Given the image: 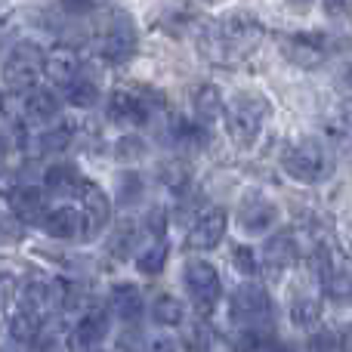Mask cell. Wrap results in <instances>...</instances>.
I'll return each mask as SVG.
<instances>
[{"mask_svg": "<svg viewBox=\"0 0 352 352\" xmlns=\"http://www.w3.org/2000/svg\"><path fill=\"white\" fill-rule=\"evenodd\" d=\"M109 328H111L109 312L102 306H93V309H84V316H80L78 328H74V340L84 349H96L109 337Z\"/></svg>", "mask_w": 352, "mask_h": 352, "instance_id": "ac0fdd59", "label": "cell"}, {"mask_svg": "<svg viewBox=\"0 0 352 352\" xmlns=\"http://www.w3.org/2000/svg\"><path fill=\"white\" fill-rule=\"evenodd\" d=\"M316 275L322 285L324 297L337 306H349L352 303V269L328 244H316Z\"/></svg>", "mask_w": 352, "mask_h": 352, "instance_id": "8992f818", "label": "cell"}, {"mask_svg": "<svg viewBox=\"0 0 352 352\" xmlns=\"http://www.w3.org/2000/svg\"><path fill=\"white\" fill-rule=\"evenodd\" d=\"M56 306H59V287H56V281L31 278L16 294V312H25V316L37 318V322H47V316Z\"/></svg>", "mask_w": 352, "mask_h": 352, "instance_id": "8fae6325", "label": "cell"}, {"mask_svg": "<svg viewBox=\"0 0 352 352\" xmlns=\"http://www.w3.org/2000/svg\"><path fill=\"white\" fill-rule=\"evenodd\" d=\"M152 318L158 324H164V328H179V324L186 322V306H182V300L173 297V294H158V297L152 300Z\"/></svg>", "mask_w": 352, "mask_h": 352, "instance_id": "d4e9b609", "label": "cell"}, {"mask_svg": "<svg viewBox=\"0 0 352 352\" xmlns=\"http://www.w3.org/2000/svg\"><path fill=\"white\" fill-rule=\"evenodd\" d=\"M43 50L31 41H22L10 50V56L3 59V84L10 93H28L37 87V78L43 74Z\"/></svg>", "mask_w": 352, "mask_h": 352, "instance_id": "277c9868", "label": "cell"}, {"mask_svg": "<svg viewBox=\"0 0 352 352\" xmlns=\"http://www.w3.org/2000/svg\"><path fill=\"white\" fill-rule=\"evenodd\" d=\"M334 43L337 37L324 34V31H300V34H287L281 41V56L300 68H316L337 50Z\"/></svg>", "mask_w": 352, "mask_h": 352, "instance_id": "ba28073f", "label": "cell"}, {"mask_svg": "<svg viewBox=\"0 0 352 352\" xmlns=\"http://www.w3.org/2000/svg\"><path fill=\"white\" fill-rule=\"evenodd\" d=\"M0 352H3V349H0Z\"/></svg>", "mask_w": 352, "mask_h": 352, "instance_id": "b9f144b4", "label": "cell"}, {"mask_svg": "<svg viewBox=\"0 0 352 352\" xmlns=\"http://www.w3.org/2000/svg\"><path fill=\"white\" fill-rule=\"evenodd\" d=\"M182 285H186L188 300H192V306L201 316L213 312V306L223 297V278L207 260H188L182 266Z\"/></svg>", "mask_w": 352, "mask_h": 352, "instance_id": "52a82bcc", "label": "cell"}, {"mask_svg": "<svg viewBox=\"0 0 352 352\" xmlns=\"http://www.w3.org/2000/svg\"><path fill=\"white\" fill-rule=\"evenodd\" d=\"M78 198H80V219H84V238L90 241V238H96L109 226L111 204H109V195L99 186H93V182H87L80 188Z\"/></svg>", "mask_w": 352, "mask_h": 352, "instance_id": "5bb4252c", "label": "cell"}, {"mask_svg": "<svg viewBox=\"0 0 352 352\" xmlns=\"http://www.w3.org/2000/svg\"><path fill=\"white\" fill-rule=\"evenodd\" d=\"M10 207H12V217L28 223V226L43 223V217H47V210H50L43 188H34V186L16 188V192L10 195Z\"/></svg>", "mask_w": 352, "mask_h": 352, "instance_id": "2e32d148", "label": "cell"}, {"mask_svg": "<svg viewBox=\"0 0 352 352\" xmlns=\"http://www.w3.org/2000/svg\"><path fill=\"white\" fill-rule=\"evenodd\" d=\"M12 300H16V278L6 272H0V312L10 309Z\"/></svg>", "mask_w": 352, "mask_h": 352, "instance_id": "d590c367", "label": "cell"}, {"mask_svg": "<svg viewBox=\"0 0 352 352\" xmlns=\"http://www.w3.org/2000/svg\"><path fill=\"white\" fill-rule=\"evenodd\" d=\"M229 316L241 331H260L272 318V297L263 285L244 281L229 297Z\"/></svg>", "mask_w": 352, "mask_h": 352, "instance_id": "3957f363", "label": "cell"}, {"mask_svg": "<svg viewBox=\"0 0 352 352\" xmlns=\"http://www.w3.org/2000/svg\"><path fill=\"white\" fill-rule=\"evenodd\" d=\"M16 188H19V186H16V173H12L10 167L0 164V198H10Z\"/></svg>", "mask_w": 352, "mask_h": 352, "instance_id": "8d00e7d4", "label": "cell"}, {"mask_svg": "<svg viewBox=\"0 0 352 352\" xmlns=\"http://www.w3.org/2000/svg\"><path fill=\"white\" fill-rule=\"evenodd\" d=\"M140 195H142V176L136 170H124L118 176V201L133 204V201H140Z\"/></svg>", "mask_w": 352, "mask_h": 352, "instance_id": "d6a6232c", "label": "cell"}, {"mask_svg": "<svg viewBox=\"0 0 352 352\" xmlns=\"http://www.w3.org/2000/svg\"><path fill=\"white\" fill-rule=\"evenodd\" d=\"M161 182H164L167 188H170L173 195H188V167L182 164V161H167L164 167H161Z\"/></svg>", "mask_w": 352, "mask_h": 352, "instance_id": "1f68e13d", "label": "cell"}, {"mask_svg": "<svg viewBox=\"0 0 352 352\" xmlns=\"http://www.w3.org/2000/svg\"><path fill=\"white\" fill-rule=\"evenodd\" d=\"M87 186V179L74 164H53L43 173V188L53 195H80V188Z\"/></svg>", "mask_w": 352, "mask_h": 352, "instance_id": "44dd1931", "label": "cell"}, {"mask_svg": "<svg viewBox=\"0 0 352 352\" xmlns=\"http://www.w3.org/2000/svg\"><path fill=\"white\" fill-rule=\"evenodd\" d=\"M65 102L74 105V109H93V105L99 102V87H96V80H87L84 74H80L74 84L65 87Z\"/></svg>", "mask_w": 352, "mask_h": 352, "instance_id": "83f0119b", "label": "cell"}, {"mask_svg": "<svg viewBox=\"0 0 352 352\" xmlns=\"http://www.w3.org/2000/svg\"><path fill=\"white\" fill-rule=\"evenodd\" d=\"M6 152H10V140H6V136L0 133V161L6 158Z\"/></svg>", "mask_w": 352, "mask_h": 352, "instance_id": "ab89813d", "label": "cell"}, {"mask_svg": "<svg viewBox=\"0 0 352 352\" xmlns=\"http://www.w3.org/2000/svg\"><path fill=\"white\" fill-rule=\"evenodd\" d=\"M136 244V229L130 223H124L121 229L115 232V235H111V254L115 256H130V248H133Z\"/></svg>", "mask_w": 352, "mask_h": 352, "instance_id": "836d02e7", "label": "cell"}, {"mask_svg": "<svg viewBox=\"0 0 352 352\" xmlns=\"http://www.w3.org/2000/svg\"><path fill=\"white\" fill-rule=\"evenodd\" d=\"M87 352H105V349H99V346H96V349H87Z\"/></svg>", "mask_w": 352, "mask_h": 352, "instance_id": "60d3db41", "label": "cell"}, {"mask_svg": "<svg viewBox=\"0 0 352 352\" xmlns=\"http://www.w3.org/2000/svg\"><path fill=\"white\" fill-rule=\"evenodd\" d=\"M167 256H170V248H167L164 238H161V241H152L136 254V269H140L142 275H158L161 269L167 266Z\"/></svg>", "mask_w": 352, "mask_h": 352, "instance_id": "4316f807", "label": "cell"}, {"mask_svg": "<svg viewBox=\"0 0 352 352\" xmlns=\"http://www.w3.org/2000/svg\"><path fill=\"white\" fill-rule=\"evenodd\" d=\"M269 115H272L269 99L244 93V96H238L232 105H226V111H223L226 133H229V140L235 142V146L248 148V146H254L256 136L263 133V124L269 121Z\"/></svg>", "mask_w": 352, "mask_h": 352, "instance_id": "6da1fadb", "label": "cell"}, {"mask_svg": "<svg viewBox=\"0 0 352 352\" xmlns=\"http://www.w3.org/2000/svg\"><path fill=\"white\" fill-rule=\"evenodd\" d=\"M146 352H179V349H176V343L170 340V337H158V340L148 343Z\"/></svg>", "mask_w": 352, "mask_h": 352, "instance_id": "74e56055", "label": "cell"}, {"mask_svg": "<svg viewBox=\"0 0 352 352\" xmlns=\"http://www.w3.org/2000/svg\"><path fill=\"white\" fill-rule=\"evenodd\" d=\"M226 111V102H223V90L217 84H201L195 90V115H198V124L207 127V124L219 121Z\"/></svg>", "mask_w": 352, "mask_h": 352, "instance_id": "603a6c76", "label": "cell"}, {"mask_svg": "<svg viewBox=\"0 0 352 352\" xmlns=\"http://www.w3.org/2000/svg\"><path fill=\"white\" fill-rule=\"evenodd\" d=\"M318 318H322V303H318L316 297H309V294L294 297V303H291V324L294 328L312 331L318 324Z\"/></svg>", "mask_w": 352, "mask_h": 352, "instance_id": "484cf974", "label": "cell"}, {"mask_svg": "<svg viewBox=\"0 0 352 352\" xmlns=\"http://www.w3.org/2000/svg\"><path fill=\"white\" fill-rule=\"evenodd\" d=\"M146 229L155 235V241H161V238H164V229H167V210H164V207H152V210H148Z\"/></svg>", "mask_w": 352, "mask_h": 352, "instance_id": "e575fe53", "label": "cell"}, {"mask_svg": "<svg viewBox=\"0 0 352 352\" xmlns=\"http://www.w3.org/2000/svg\"><path fill=\"white\" fill-rule=\"evenodd\" d=\"M226 229H229V213H226L223 207H204V210L192 219V226H188L186 248L188 250H213L226 238Z\"/></svg>", "mask_w": 352, "mask_h": 352, "instance_id": "30bf717a", "label": "cell"}, {"mask_svg": "<svg viewBox=\"0 0 352 352\" xmlns=\"http://www.w3.org/2000/svg\"><path fill=\"white\" fill-rule=\"evenodd\" d=\"M229 260H232V266H235V272L244 275V278H256V275H260V256H256V250L250 248V244H235Z\"/></svg>", "mask_w": 352, "mask_h": 352, "instance_id": "4dcf8cb0", "label": "cell"}, {"mask_svg": "<svg viewBox=\"0 0 352 352\" xmlns=\"http://www.w3.org/2000/svg\"><path fill=\"white\" fill-rule=\"evenodd\" d=\"M324 133L340 148H352V102H337L324 115Z\"/></svg>", "mask_w": 352, "mask_h": 352, "instance_id": "7402d4cb", "label": "cell"}, {"mask_svg": "<svg viewBox=\"0 0 352 352\" xmlns=\"http://www.w3.org/2000/svg\"><path fill=\"white\" fill-rule=\"evenodd\" d=\"M133 53H136V28L127 12L118 10V16L99 34V56L109 65H124V62L133 59Z\"/></svg>", "mask_w": 352, "mask_h": 352, "instance_id": "9c48e42d", "label": "cell"}, {"mask_svg": "<svg viewBox=\"0 0 352 352\" xmlns=\"http://www.w3.org/2000/svg\"><path fill=\"white\" fill-rule=\"evenodd\" d=\"M41 229L56 241H74V238H84V219H80L78 207L62 204V207H50Z\"/></svg>", "mask_w": 352, "mask_h": 352, "instance_id": "9a60e30c", "label": "cell"}, {"mask_svg": "<svg viewBox=\"0 0 352 352\" xmlns=\"http://www.w3.org/2000/svg\"><path fill=\"white\" fill-rule=\"evenodd\" d=\"M179 343H182V349L186 352H213L217 334H213V328H210L207 318H192V322L182 324Z\"/></svg>", "mask_w": 352, "mask_h": 352, "instance_id": "cb8c5ba5", "label": "cell"}, {"mask_svg": "<svg viewBox=\"0 0 352 352\" xmlns=\"http://www.w3.org/2000/svg\"><path fill=\"white\" fill-rule=\"evenodd\" d=\"M62 109V96L53 87H34L28 90V96H22V115L28 124L37 121H53Z\"/></svg>", "mask_w": 352, "mask_h": 352, "instance_id": "e0dca14e", "label": "cell"}, {"mask_svg": "<svg viewBox=\"0 0 352 352\" xmlns=\"http://www.w3.org/2000/svg\"><path fill=\"white\" fill-rule=\"evenodd\" d=\"M109 306H111V312H115L121 322H127V324L140 322V316H142V294H140V287L130 285V281L115 285L109 291Z\"/></svg>", "mask_w": 352, "mask_h": 352, "instance_id": "ffe728a7", "label": "cell"}, {"mask_svg": "<svg viewBox=\"0 0 352 352\" xmlns=\"http://www.w3.org/2000/svg\"><path fill=\"white\" fill-rule=\"evenodd\" d=\"M111 155H115L118 164H136V161H142L148 155V146H146L142 136L127 133V136H121V140L111 146Z\"/></svg>", "mask_w": 352, "mask_h": 352, "instance_id": "f1b7e54d", "label": "cell"}, {"mask_svg": "<svg viewBox=\"0 0 352 352\" xmlns=\"http://www.w3.org/2000/svg\"><path fill=\"white\" fill-rule=\"evenodd\" d=\"M43 74H47L53 84H59V87L74 84V80L80 78V56L74 53V50H68V47L56 50V53H50L47 62H43Z\"/></svg>", "mask_w": 352, "mask_h": 352, "instance_id": "d6986e66", "label": "cell"}, {"mask_svg": "<svg viewBox=\"0 0 352 352\" xmlns=\"http://www.w3.org/2000/svg\"><path fill=\"white\" fill-rule=\"evenodd\" d=\"M281 167L291 176L294 182H303V186H312V182H322L324 176L331 173V152L328 146H322L318 140H294L291 146L281 155Z\"/></svg>", "mask_w": 352, "mask_h": 352, "instance_id": "7a4b0ae2", "label": "cell"}, {"mask_svg": "<svg viewBox=\"0 0 352 352\" xmlns=\"http://www.w3.org/2000/svg\"><path fill=\"white\" fill-rule=\"evenodd\" d=\"M43 328H47V322H37V318L25 316V312H12L10 316V337L19 343H37Z\"/></svg>", "mask_w": 352, "mask_h": 352, "instance_id": "f546056e", "label": "cell"}, {"mask_svg": "<svg viewBox=\"0 0 352 352\" xmlns=\"http://www.w3.org/2000/svg\"><path fill=\"white\" fill-rule=\"evenodd\" d=\"M164 109V93L142 90H111L105 102V115L111 124H148V118Z\"/></svg>", "mask_w": 352, "mask_h": 352, "instance_id": "5b68a950", "label": "cell"}, {"mask_svg": "<svg viewBox=\"0 0 352 352\" xmlns=\"http://www.w3.org/2000/svg\"><path fill=\"white\" fill-rule=\"evenodd\" d=\"M294 263H297V235H294V232H275V235L263 244L260 272H266L272 281H281Z\"/></svg>", "mask_w": 352, "mask_h": 352, "instance_id": "7c38bea8", "label": "cell"}, {"mask_svg": "<svg viewBox=\"0 0 352 352\" xmlns=\"http://www.w3.org/2000/svg\"><path fill=\"white\" fill-rule=\"evenodd\" d=\"M260 352H297V349H291V346H285V343H266Z\"/></svg>", "mask_w": 352, "mask_h": 352, "instance_id": "f35d334b", "label": "cell"}, {"mask_svg": "<svg viewBox=\"0 0 352 352\" xmlns=\"http://www.w3.org/2000/svg\"><path fill=\"white\" fill-rule=\"evenodd\" d=\"M235 219L248 235H263L275 226L278 219V207L266 198V195H256V192H248L235 207Z\"/></svg>", "mask_w": 352, "mask_h": 352, "instance_id": "4fadbf2b", "label": "cell"}]
</instances>
